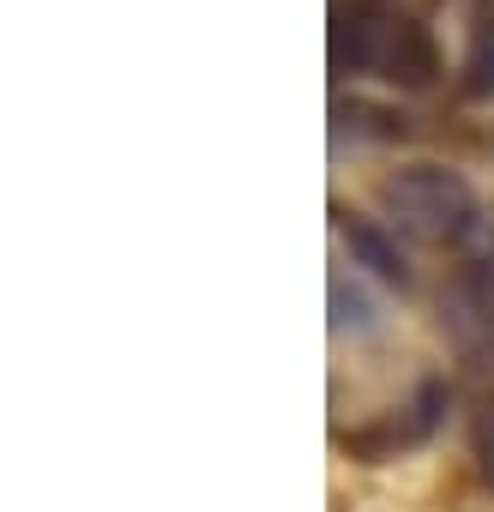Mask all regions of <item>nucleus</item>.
Segmentation results:
<instances>
[{
    "label": "nucleus",
    "instance_id": "1",
    "mask_svg": "<svg viewBox=\"0 0 494 512\" xmlns=\"http://www.w3.org/2000/svg\"><path fill=\"white\" fill-rule=\"evenodd\" d=\"M332 67L350 73V79H386V85L422 91V85H434L440 55H434V37L416 19L356 7V13L332 19Z\"/></svg>",
    "mask_w": 494,
    "mask_h": 512
},
{
    "label": "nucleus",
    "instance_id": "7",
    "mask_svg": "<svg viewBox=\"0 0 494 512\" xmlns=\"http://www.w3.org/2000/svg\"><path fill=\"white\" fill-rule=\"evenodd\" d=\"M368 326H374L368 296H362L344 272H332V332H368Z\"/></svg>",
    "mask_w": 494,
    "mask_h": 512
},
{
    "label": "nucleus",
    "instance_id": "2",
    "mask_svg": "<svg viewBox=\"0 0 494 512\" xmlns=\"http://www.w3.org/2000/svg\"><path fill=\"white\" fill-rule=\"evenodd\" d=\"M380 211L392 229L428 241V247H452L476 229V193L458 169L440 163H410L398 175L380 181Z\"/></svg>",
    "mask_w": 494,
    "mask_h": 512
},
{
    "label": "nucleus",
    "instance_id": "4",
    "mask_svg": "<svg viewBox=\"0 0 494 512\" xmlns=\"http://www.w3.org/2000/svg\"><path fill=\"white\" fill-rule=\"evenodd\" d=\"M332 229L344 235V247L356 253V260H362L374 278H386L392 290H404V284H410V272H404V253L386 241V229H374L368 217H350L344 205H332Z\"/></svg>",
    "mask_w": 494,
    "mask_h": 512
},
{
    "label": "nucleus",
    "instance_id": "8",
    "mask_svg": "<svg viewBox=\"0 0 494 512\" xmlns=\"http://www.w3.org/2000/svg\"><path fill=\"white\" fill-rule=\"evenodd\" d=\"M470 452H476V470H482V482L494 488V392L470 410Z\"/></svg>",
    "mask_w": 494,
    "mask_h": 512
},
{
    "label": "nucleus",
    "instance_id": "3",
    "mask_svg": "<svg viewBox=\"0 0 494 512\" xmlns=\"http://www.w3.org/2000/svg\"><path fill=\"white\" fill-rule=\"evenodd\" d=\"M446 380H422L416 386V398L404 404V410H392V416H380V422H368V428H350V434H338V446L350 452V458H362V464H386V458H404L410 446H422L434 428H440V410H446Z\"/></svg>",
    "mask_w": 494,
    "mask_h": 512
},
{
    "label": "nucleus",
    "instance_id": "5",
    "mask_svg": "<svg viewBox=\"0 0 494 512\" xmlns=\"http://www.w3.org/2000/svg\"><path fill=\"white\" fill-rule=\"evenodd\" d=\"M458 91L470 103L494 97V7H482L470 19V43H464V61H458Z\"/></svg>",
    "mask_w": 494,
    "mask_h": 512
},
{
    "label": "nucleus",
    "instance_id": "6",
    "mask_svg": "<svg viewBox=\"0 0 494 512\" xmlns=\"http://www.w3.org/2000/svg\"><path fill=\"white\" fill-rule=\"evenodd\" d=\"M458 320H476L482 326V338H488V350H494V253H482V260L470 266V278H464V290H458Z\"/></svg>",
    "mask_w": 494,
    "mask_h": 512
}]
</instances>
